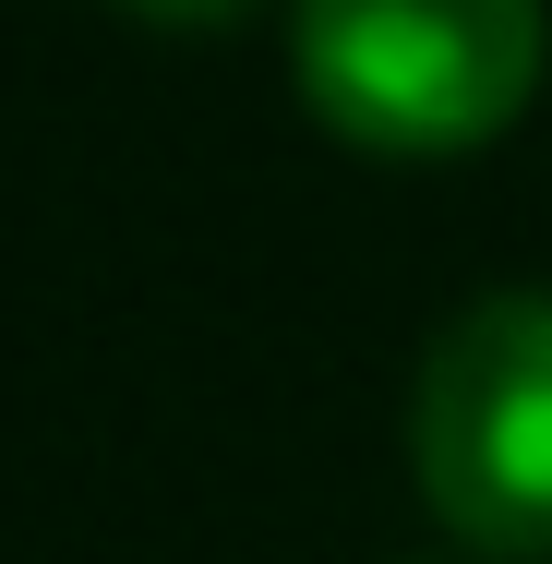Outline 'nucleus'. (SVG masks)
Wrapping results in <instances>:
<instances>
[{"label":"nucleus","instance_id":"3","mask_svg":"<svg viewBox=\"0 0 552 564\" xmlns=\"http://www.w3.org/2000/svg\"><path fill=\"white\" fill-rule=\"evenodd\" d=\"M120 12H132V24H181V36H193V24H240L252 0H120Z\"/></svg>","mask_w":552,"mask_h":564},{"label":"nucleus","instance_id":"4","mask_svg":"<svg viewBox=\"0 0 552 564\" xmlns=\"http://www.w3.org/2000/svg\"><path fill=\"white\" fill-rule=\"evenodd\" d=\"M456 564H480V553H456Z\"/></svg>","mask_w":552,"mask_h":564},{"label":"nucleus","instance_id":"2","mask_svg":"<svg viewBox=\"0 0 552 564\" xmlns=\"http://www.w3.org/2000/svg\"><path fill=\"white\" fill-rule=\"evenodd\" d=\"M409 480L480 564H552V289L505 276L456 301L409 384Z\"/></svg>","mask_w":552,"mask_h":564},{"label":"nucleus","instance_id":"1","mask_svg":"<svg viewBox=\"0 0 552 564\" xmlns=\"http://www.w3.org/2000/svg\"><path fill=\"white\" fill-rule=\"evenodd\" d=\"M552 73L541 0H289V85L336 144L433 169L505 144Z\"/></svg>","mask_w":552,"mask_h":564}]
</instances>
